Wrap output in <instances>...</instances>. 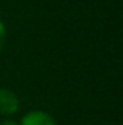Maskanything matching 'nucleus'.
Segmentation results:
<instances>
[{"instance_id": "obj_3", "label": "nucleus", "mask_w": 123, "mask_h": 125, "mask_svg": "<svg viewBox=\"0 0 123 125\" xmlns=\"http://www.w3.org/2000/svg\"><path fill=\"white\" fill-rule=\"evenodd\" d=\"M6 36H7V33H6V26H4L3 21L0 19V51H1V50H3V47H4Z\"/></svg>"}, {"instance_id": "obj_4", "label": "nucleus", "mask_w": 123, "mask_h": 125, "mask_svg": "<svg viewBox=\"0 0 123 125\" xmlns=\"http://www.w3.org/2000/svg\"><path fill=\"white\" fill-rule=\"evenodd\" d=\"M0 125H19L16 121H13V119H4V121H1Z\"/></svg>"}, {"instance_id": "obj_2", "label": "nucleus", "mask_w": 123, "mask_h": 125, "mask_svg": "<svg viewBox=\"0 0 123 125\" xmlns=\"http://www.w3.org/2000/svg\"><path fill=\"white\" fill-rule=\"evenodd\" d=\"M19 125H57V122L48 112L31 111L22 116Z\"/></svg>"}, {"instance_id": "obj_1", "label": "nucleus", "mask_w": 123, "mask_h": 125, "mask_svg": "<svg viewBox=\"0 0 123 125\" xmlns=\"http://www.w3.org/2000/svg\"><path fill=\"white\" fill-rule=\"evenodd\" d=\"M19 109V97L9 89H0V115L10 116Z\"/></svg>"}]
</instances>
